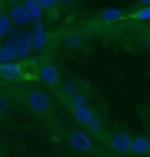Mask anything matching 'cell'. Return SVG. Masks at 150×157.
Returning a JSON list of instances; mask_svg holds the SVG:
<instances>
[{
  "label": "cell",
  "mask_w": 150,
  "mask_h": 157,
  "mask_svg": "<svg viewBox=\"0 0 150 157\" xmlns=\"http://www.w3.org/2000/svg\"><path fill=\"white\" fill-rule=\"evenodd\" d=\"M23 102L34 115L44 117V115L51 113V101L48 94L41 90L39 86H29L25 94H23Z\"/></svg>",
  "instance_id": "1"
},
{
  "label": "cell",
  "mask_w": 150,
  "mask_h": 157,
  "mask_svg": "<svg viewBox=\"0 0 150 157\" xmlns=\"http://www.w3.org/2000/svg\"><path fill=\"white\" fill-rule=\"evenodd\" d=\"M69 147L72 150H76V152H90L94 145L87 132H83V131H71V134H69Z\"/></svg>",
  "instance_id": "2"
},
{
  "label": "cell",
  "mask_w": 150,
  "mask_h": 157,
  "mask_svg": "<svg viewBox=\"0 0 150 157\" xmlns=\"http://www.w3.org/2000/svg\"><path fill=\"white\" fill-rule=\"evenodd\" d=\"M39 78L43 79L46 85L53 86V88H57L60 85V72L51 62H44L39 67Z\"/></svg>",
  "instance_id": "3"
},
{
  "label": "cell",
  "mask_w": 150,
  "mask_h": 157,
  "mask_svg": "<svg viewBox=\"0 0 150 157\" xmlns=\"http://www.w3.org/2000/svg\"><path fill=\"white\" fill-rule=\"evenodd\" d=\"M16 48V58H25L32 51V36L30 32H23L20 36H16L13 39Z\"/></svg>",
  "instance_id": "4"
},
{
  "label": "cell",
  "mask_w": 150,
  "mask_h": 157,
  "mask_svg": "<svg viewBox=\"0 0 150 157\" xmlns=\"http://www.w3.org/2000/svg\"><path fill=\"white\" fill-rule=\"evenodd\" d=\"M131 145H133V140H131V136L127 132H115L110 138V147L115 152H120V154L131 152Z\"/></svg>",
  "instance_id": "5"
},
{
  "label": "cell",
  "mask_w": 150,
  "mask_h": 157,
  "mask_svg": "<svg viewBox=\"0 0 150 157\" xmlns=\"http://www.w3.org/2000/svg\"><path fill=\"white\" fill-rule=\"evenodd\" d=\"M72 111V117H74V120L78 122L79 125H83V127H88L90 124L94 122L95 118V115L94 111L90 109L88 106H76V108H71Z\"/></svg>",
  "instance_id": "6"
},
{
  "label": "cell",
  "mask_w": 150,
  "mask_h": 157,
  "mask_svg": "<svg viewBox=\"0 0 150 157\" xmlns=\"http://www.w3.org/2000/svg\"><path fill=\"white\" fill-rule=\"evenodd\" d=\"M9 16H11V21L16 23V25H27L30 21L25 4H16V6H13L11 11H9Z\"/></svg>",
  "instance_id": "7"
},
{
  "label": "cell",
  "mask_w": 150,
  "mask_h": 157,
  "mask_svg": "<svg viewBox=\"0 0 150 157\" xmlns=\"http://www.w3.org/2000/svg\"><path fill=\"white\" fill-rule=\"evenodd\" d=\"M21 65L20 64H14V62H11V64H0V78L2 79H16L21 76Z\"/></svg>",
  "instance_id": "8"
},
{
  "label": "cell",
  "mask_w": 150,
  "mask_h": 157,
  "mask_svg": "<svg viewBox=\"0 0 150 157\" xmlns=\"http://www.w3.org/2000/svg\"><path fill=\"white\" fill-rule=\"evenodd\" d=\"M125 18V11L124 9H117V7H110L104 9L99 13V20L104 23H115V21H120Z\"/></svg>",
  "instance_id": "9"
},
{
  "label": "cell",
  "mask_w": 150,
  "mask_h": 157,
  "mask_svg": "<svg viewBox=\"0 0 150 157\" xmlns=\"http://www.w3.org/2000/svg\"><path fill=\"white\" fill-rule=\"evenodd\" d=\"M23 4H25V7H27V13H29L30 21L41 23V18H43V7L37 4V0H25Z\"/></svg>",
  "instance_id": "10"
},
{
  "label": "cell",
  "mask_w": 150,
  "mask_h": 157,
  "mask_svg": "<svg viewBox=\"0 0 150 157\" xmlns=\"http://www.w3.org/2000/svg\"><path fill=\"white\" fill-rule=\"evenodd\" d=\"M150 152V140L148 138H134L133 145H131V154L134 155H145Z\"/></svg>",
  "instance_id": "11"
},
{
  "label": "cell",
  "mask_w": 150,
  "mask_h": 157,
  "mask_svg": "<svg viewBox=\"0 0 150 157\" xmlns=\"http://www.w3.org/2000/svg\"><path fill=\"white\" fill-rule=\"evenodd\" d=\"M14 58H16L14 43H13V41H9L6 46H2V48H0V64H11Z\"/></svg>",
  "instance_id": "12"
},
{
  "label": "cell",
  "mask_w": 150,
  "mask_h": 157,
  "mask_svg": "<svg viewBox=\"0 0 150 157\" xmlns=\"http://www.w3.org/2000/svg\"><path fill=\"white\" fill-rule=\"evenodd\" d=\"M32 36V50H41V46L46 41V36H44V29L41 27V23H36L34 27V32H30Z\"/></svg>",
  "instance_id": "13"
},
{
  "label": "cell",
  "mask_w": 150,
  "mask_h": 157,
  "mask_svg": "<svg viewBox=\"0 0 150 157\" xmlns=\"http://www.w3.org/2000/svg\"><path fill=\"white\" fill-rule=\"evenodd\" d=\"M11 29H13V21H11V16L7 13H0V39L11 34Z\"/></svg>",
  "instance_id": "14"
},
{
  "label": "cell",
  "mask_w": 150,
  "mask_h": 157,
  "mask_svg": "<svg viewBox=\"0 0 150 157\" xmlns=\"http://www.w3.org/2000/svg\"><path fill=\"white\" fill-rule=\"evenodd\" d=\"M64 43L69 50H79V48L83 46V37L76 36V34H69V36L64 39Z\"/></svg>",
  "instance_id": "15"
},
{
  "label": "cell",
  "mask_w": 150,
  "mask_h": 157,
  "mask_svg": "<svg viewBox=\"0 0 150 157\" xmlns=\"http://www.w3.org/2000/svg\"><path fill=\"white\" fill-rule=\"evenodd\" d=\"M79 81H76V79H72V81H67V83H64V86H62V90H64V95L69 99L71 95H74V94H78L79 92Z\"/></svg>",
  "instance_id": "16"
},
{
  "label": "cell",
  "mask_w": 150,
  "mask_h": 157,
  "mask_svg": "<svg viewBox=\"0 0 150 157\" xmlns=\"http://www.w3.org/2000/svg\"><path fill=\"white\" fill-rule=\"evenodd\" d=\"M67 102H69V106L71 108H76V106H87V97L83 95V94H74V95H71L69 99H67Z\"/></svg>",
  "instance_id": "17"
},
{
  "label": "cell",
  "mask_w": 150,
  "mask_h": 157,
  "mask_svg": "<svg viewBox=\"0 0 150 157\" xmlns=\"http://www.w3.org/2000/svg\"><path fill=\"white\" fill-rule=\"evenodd\" d=\"M9 102H11V99H9V92L0 90V115L9 108Z\"/></svg>",
  "instance_id": "18"
},
{
  "label": "cell",
  "mask_w": 150,
  "mask_h": 157,
  "mask_svg": "<svg viewBox=\"0 0 150 157\" xmlns=\"http://www.w3.org/2000/svg\"><path fill=\"white\" fill-rule=\"evenodd\" d=\"M87 129H88L94 136H101V132H102V125H101V122H99V118H97V117L94 118V122Z\"/></svg>",
  "instance_id": "19"
},
{
  "label": "cell",
  "mask_w": 150,
  "mask_h": 157,
  "mask_svg": "<svg viewBox=\"0 0 150 157\" xmlns=\"http://www.w3.org/2000/svg\"><path fill=\"white\" fill-rule=\"evenodd\" d=\"M136 20H150V7H141L134 14Z\"/></svg>",
  "instance_id": "20"
},
{
  "label": "cell",
  "mask_w": 150,
  "mask_h": 157,
  "mask_svg": "<svg viewBox=\"0 0 150 157\" xmlns=\"http://www.w3.org/2000/svg\"><path fill=\"white\" fill-rule=\"evenodd\" d=\"M37 4L43 9H48V11H50V9H53L57 6V0H37Z\"/></svg>",
  "instance_id": "21"
},
{
  "label": "cell",
  "mask_w": 150,
  "mask_h": 157,
  "mask_svg": "<svg viewBox=\"0 0 150 157\" xmlns=\"http://www.w3.org/2000/svg\"><path fill=\"white\" fill-rule=\"evenodd\" d=\"M4 2H6L7 6H11V7H13V6H16V4H21V0H4Z\"/></svg>",
  "instance_id": "22"
},
{
  "label": "cell",
  "mask_w": 150,
  "mask_h": 157,
  "mask_svg": "<svg viewBox=\"0 0 150 157\" xmlns=\"http://www.w3.org/2000/svg\"><path fill=\"white\" fill-rule=\"evenodd\" d=\"M141 7H150V0H138Z\"/></svg>",
  "instance_id": "23"
},
{
  "label": "cell",
  "mask_w": 150,
  "mask_h": 157,
  "mask_svg": "<svg viewBox=\"0 0 150 157\" xmlns=\"http://www.w3.org/2000/svg\"><path fill=\"white\" fill-rule=\"evenodd\" d=\"M69 0H57V4H67Z\"/></svg>",
  "instance_id": "24"
},
{
  "label": "cell",
  "mask_w": 150,
  "mask_h": 157,
  "mask_svg": "<svg viewBox=\"0 0 150 157\" xmlns=\"http://www.w3.org/2000/svg\"><path fill=\"white\" fill-rule=\"evenodd\" d=\"M4 4H6V2H4V0H0V13H2V7H4Z\"/></svg>",
  "instance_id": "25"
},
{
  "label": "cell",
  "mask_w": 150,
  "mask_h": 157,
  "mask_svg": "<svg viewBox=\"0 0 150 157\" xmlns=\"http://www.w3.org/2000/svg\"><path fill=\"white\" fill-rule=\"evenodd\" d=\"M2 46H4V44H2V41H0V48H2Z\"/></svg>",
  "instance_id": "26"
}]
</instances>
